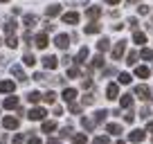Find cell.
<instances>
[{"label": "cell", "mask_w": 153, "mask_h": 144, "mask_svg": "<svg viewBox=\"0 0 153 144\" xmlns=\"http://www.w3.org/2000/svg\"><path fill=\"white\" fill-rule=\"evenodd\" d=\"M45 115H48V111L45 108H41V106H36V108H32V111L27 113V117L32 122H41V120H45Z\"/></svg>", "instance_id": "obj_1"}, {"label": "cell", "mask_w": 153, "mask_h": 144, "mask_svg": "<svg viewBox=\"0 0 153 144\" xmlns=\"http://www.w3.org/2000/svg\"><path fill=\"white\" fill-rule=\"evenodd\" d=\"M54 45H56L59 50H68V45H70V36H68V34H56Z\"/></svg>", "instance_id": "obj_2"}, {"label": "cell", "mask_w": 153, "mask_h": 144, "mask_svg": "<svg viewBox=\"0 0 153 144\" xmlns=\"http://www.w3.org/2000/svg\"><path fill=\"white\" fill-rule=\"evenodd\" d=\"M124 52H126V41H120V43L113 48V59H115V61H120V59L124 56Z\"/></svg>", "instance_id": "obj_3"}, {"label": "cell", "mask_w": 153, "mask_h": 144, "mask_svg": "<svg viewBox=\"0 0 153 144\" xmlns=\"http://www.w3.org/2000/svg\"><path fill=\"white\" fill-rule=\"evenodd\" d=\"M63 23H65V25H76V23H79V14H76V11H68V14H63Z\"/></svg>", "instance_id": "obj_4"}, {"label": "cell", "mask_w": 153, "mask_h": 144, "mask_svg": "<svg viewBox=\"0 0 153 144\" xmlns=\"http://www.w3.org/2000/svg\"><path fill=\"white\" fill-rule=\"evenodd\" d=\"M43 65L48 68V70H56L59 61H56V56H52V54H48V56H43Z\"/></svg>", "instance_id": "obj_5"}, {"label": "cell", "mask_w": 153, "mask_h": 144, "mask_svg": "<svg viewBox=\"0 0 153 144\" xmlns=\"http://www.w3.org/2000/svg\"><path fill=\"white\" fill-rule=\"evenodd\" d=\"M2 126L9 128V131H16L18 128V117H5V120H2Z\"/></svg>", "instance_id": "obj_6"}, {"label": "cell", "mask_w": 153, "mask_h": 144, "mask_svg": "<svg viewBox=\"0 0 153 144\" xmlns=\"http://www.w3.org/2000/svg\"><path fill=\"white\" fill-rule=\"evenodd\" d=\"M144 137H146V133H144V131L142 128H140V131H131V135H128V140H131V142H133V144H137V142H142V140Z\"/></svg>", "instance_id": "obj_7"}, {"label": "cell", "mask_w": 153, "mask_h": 144, "mask_svg": "<svg viewBox=\"0 0 153 144\" xmlns=\"http://www.w3.org/2000/svg\"><path fill=\"white\" fill-rule=\"evenodd\" d=\"M34 45H36L38 50H45L48 48V34H38L36 39H34Z\"/></svg>", "instance_id": "obj_8"}, {"label": "cell", "mask_w": 153, "mask_h": 144, "mask_svg": "<svg viewBox=\"0 0 153 144\" xmlns=\"http://www.w3.org/2000/svg\"><path fill=\"white\" fill-rule=\"evenodd\" d=\"M106 95H108V99H117V97H120V88H117V83H108Z\"/></svg>", "instance_id": "obj_9"}, {"label": "cell", "mask_w": 153, "mask_h": 144, "mask_svg": "<svg viewBox=\"0 0 153 144\" xmlns=\"http://www.w3.org/2000/svg\"><path fill=\"white\" fill-rule=\"evenodd\" d=\"M135 95H137L142 101H146V99H149V95H151V90H149L146 86H137V88H135Z\"/></svg>", "instance_id": "obj_10"}, {"label": "cell", "mask_w": 153, "mask_h": 144, "mask_svg": "<svg viewBox=\"0 0 153 144\" xmlns=\"http://www.w3.org/2000/svg\"><path fill=\"white\" fill-rule=\"evenodd\" d=\"M14 81H9V79H5V81H0V92L5 95V92H14Z\"/></svg>", "instance_id": "obj_11"}, {"label": "cell", "mask_w": 153, "mask_h": 144, "mask_svg": "<svg viewBox=\"0 0 153 144\" xmlns=\"http://www.w3.org/2000/svg\"><path fill=\"white\" fill-rule=\"evenodd\" d=\"M74 97H76L74 88H65V90H63V99H65L68 104H74Z\"/></svg>", "instance_id": "obj_12"}, {"label": "cell", "mask_w": 153, "mask_h": 144, "mask_svg": "<svg viewBox=\"0 0 153 144\" xmlns=\"http://www.w3.org/2000/svg\"><path fill=\"white\" fill-rule=\"evenodd\" d=\"M38 23V18H36V16H34V14H27V16H25V18H23V25H25V27H27V29H32L34 27V25H36Z\"/></svg>", "instance_id": "obj_13"}, {"label": "cell", "mask_w": 153, "mask_h": 144, "mask_svg": "<svg viewBox=\"0 0 153 144\" xmlns=\"http://www.w3.org/2000/svg\"><path fill=\"white\" fill-rule=\"evenodd\" d=\"M2 106H5L7 111H14V108H18V97H7Z\"/></svg>", "instance_id": "obj_14"}, {"label": "cell", "mask_w": 153, "mask_h": 144, "mask_svg": "<svg viewBox=\"0 0 153 144\" xmlns=\"http://www.w3.org/2000/svg\"><path fill=\"white\" fill-rule=\"evenodd\" d=\"M11 72L16 74V79H18L20 83H25V81H27V77H25V72H23V68H20V65H14V68H11Z\"/></svg>", "instance_id": "obj_15"}, {"label": "cell", "mask_w": 153, "mask_h": 144, "mask_svg": "<svg viewBox=\"0 0 153 144\" xmlns=\"http://www.w3.org/2000/svg\"><path fill=\"white\" fill-rule=\"evenodd\" d=\"M16 27H18V23H16V20H7V23H5V34H7V36H14Z\"/></svg>", "instance_id": "obj_16"}, {"label": "cell", "mask_w": 153, "mask_h": 144, "mask_svg": "<svg viewBox=\"0 0 153 144\" xmlns=\"http://www.w3.org/2000/svg\"><path fill=\"white\" fill-rule=\"evenodd\" d=\"M61 14V7L59 5H50L48 9H45V16H48V18H54V16H59Z\"/></svg>", "instance_id": "obj_17"}, {"label": "cell", "mask_w": 153, "mask_h": 144, "mask_svg": "<svg viewBox=\"0 0 153 144\" xmlns=\"http://www.w3.org/2000/svg\"><path fill=\"white\" fill-rule=\"evenodd\" d=\"M120 106H122V108H131V106H133V95H122Z\"/></svg>", "instance_id": "obj_18"}, {"label": "cell", "mask_w": 153, "mask_h": 144, "mask_svg": "<svg viewBox=\"0 0 153 144\" xmlns=\"http://www.w3.org/2000/svg\"><path fill=\"white\" fill-rule=\"evenodd\" d=\"M88 54H90V50H88V48H81V50H79V54H76V59H74V61H76V63H83V61L88 59Z\"/></svg>", "instance_id": "obj_19"}, {"label": "cell", "mask_w": 153, "mask_h": 144, "mask_svg": "<svg viewBox=\"0 0 153 144\" xmlns=\"http://www.w3.org/2000/svg\"><path fill=\"white\" fill-rule=\"evenodd\" d=\"M135 77H137V79H146L149 77V68L137 65V68H135Z\"/></svg>", "instance_id": "obj_20"}, {"label": "cell", "mask_w": 153, "mask_h": 144, "mask_svg": "<svg viewBox=\"0 0 153 144\" xmlns=\"http://www.w3.org/2000/svg\"><path fill=\"white\" fill-rule=\"evenodd\" d=\"M41 99H43V95H41V92H36V90H32V92L27 95V101H29V104H38Z\"/></svg>", "instance_id": "obj_21"}, {"label": "cell", "mask_w": 153, "mask_h": 144, "mask_svg": "<svg viewBox=\"0 0 153 144\" xmlns=\"http://www.w3.org/2000/svg\"><path fill=\"white\" fill-rule=\"evenodd\" d=\"M133 41L137 45H144V43H146V34H144V32H135L133 34Z\"/></svg>", "instance_id": "obj_22"}, {"label": "cell", "mask_w": 153, "mask_h": 144, "mask_svg": "<svg viewBox=\"0 0 153 144\" xmlns=\"http://www.w3.org/2000/svg\"><path fill=\"white\" fill-rule=\"evenodd\" d=\"M140 59H144V61H151V59H153V50L142 48V50H140Z\"/></svg>", "instance_id": "obj_23"}, {"label": "cell", "mask_w": 153, "mask_h": 144, "mask_svg": "<svg viewBox=\"0 0 153 144\" xmlns=\"http://www.w3.org/2000/svg\"><path fill=\"white\" fill-rule=\"evenodd\" d=\"M97 50H99V52H108V50H110V41L108 39H101L99 43H97Z\"/></svg>", "instance_id": "obj_24"}, {"label": "cell", "mask_w": 153, "mask_h": 144, "mask_svg": "<svg viewBox=\"0 0 153 144\" xmlns=\"http://www.w3.org/2000/svg\"><path fill=\"white\" fill-rule=\"evenodd\" d=\"M86 16H88V18H99V16H101V9H99V7H90V9L86 11Z\"/></svg>", "instance_id": "obj_25"}, {"label": "cell", "mask_w": 153, "mask_h": 144, "mask_svg": "<svg viewBox=\"0 0 153 144\" xmlns=\"http://www.w3.org/2000/svg\"><path fill=\"white\" fill-rule=\"evenodd\" d=\"M72 142L74 144H88V137L83 133H76V135H72Z\"/></svg>", "instance_id": "obj_26"}, {"label": "cell", "mask_w": 153, "mask_h": 144, "mask_svg": "<svg viewBox=\"0 0 153 144\" xmlns=\"http://www.w3.org/2000/svg\"><path fill=\"white\" fill-rule=\"evenodd\" d=\"M106 131H108L110 135H120L122 133V126L120 124H108V126H106Z\"/></svg>", "instance_id": "obj_27"}, {"label": "cell", "mask_w": 153, "mask_h": 144, "mask_svg": "<svg viewBox=\"0 0 153 144\" xmlns=\"http://www.w3.org/2000/svg\"><path fill=\"white\" fill-rule=\"evenodd\" d=\"M43 101H45V104H54V101H56V95H54L52 90H48V92L43 95Z\"/></svg>", "instance_id": "obj_28"}, {"label": "cell", "mask_w": 153, "mask_h": 144, "mask_svg": "<svg viewBox=\"0 0 153 144\" xmlns=\"http://www.w3.org/2000/svg\"><path fill=\"white\" fill-rule=\"evenodd\" d=\"M99 25L97 23H90V25H86V34H99Z\"/></svg>", "instance_id": "obj_29"}, {"label": "cell", "mask_w": 153, "mask_h": 144, "mask_svg": "<svg viewBox=\"0 0 153 144\" xmlns=\"http://www.w3.org/2000/svg\"><path fill=\"white\" fill-rule=\"evenodd\" d=\"M23 61H25V65H29V68H32V65H36V56H34V54H25V56H23Z\"/></svg>", "instance_id": "obj_30"}, {"label": "cell", "mask_w": 153, "mask_h": 144, "mask_svg": "<svg viewBox=\"0 0 153 144\" xmlns=\"http://www.w3.org/2000/svg\"><path fill=\"white\" fill-rule=\"evenodd\" d=\"M56 128V122H43V133H52Z\"/></svg>", "instance_id": "obj_31"}, {"label": "cell", "mask_w": 153, "mask_h": 144, "mask_svg": "<svg viewBox=\"0 0 153 144\" xmlns=\"http://www.w3.org/2000/svg\"><path fill=\"white\" fill-rule=\"evenodd\" d=\"M5 43H7V48H11V50H14V48H18V39H16V36H7V41H5Z\"/></svg>", "instance_id": "obj_32"}, {"label": "cell", "mask_w": 153, "mask_h": 144, "mask_svg": "<svg viewBox=\"0 0 153 144\" xmlns=\"http://www.w3.org/2000/svg\"><path fill=\"white\" fill-rule=\"evenodd\" d=\"M106 115H108V113H106V111H97V113H95V124H99V122H104V120H106Z\"/></svg>", "instance_id": "obj_33"}, {"label": "cell", "mask_w": 153, "mask_h": 144, "mask_svg": "<svg viewBox=\"0 0 153 144\" xmlns=\"http://www.w3.org/2000/svg\"><path fill=\"white\" fill-rule=\"evenodd\" d=\"M120 83H124V86L131 83V74H128V72H122V74H120Z\"/></svg>", "instance_id": "obj_34"}, {"label": "cell", "mask_w": 153, "mask_h": 144, "mask_svg": "<svg viewBox=\"0 0 153 144\" xmlns=\"http://www.w3.org/2000/svg\"><path fill=\"white\" fill-rule=\"evenodd\" d=\"M92 65H95V68H101V65H104V56H101V54H97V56L92 59Z\"/></svg>", "instance_id": "obj_35"}, {"label": "cell", "mask_w": 153, "mask_h": 144, "mask_svg": "<svg viewBox=\"0 0 153 144\" xmlns=\"http://www.w3.org/2000/svg\"><path fill=\"white\" fill-rule=\"evenodd\" d=\"M137 56H140V52H131V54H128V61H126V63H128V65H133V63L137 61Z\"/></svg>", "instance_id": "obj_36"}, {"label": "cell", "mask_w": 153, "mask_h": 144, "mask_svg": "<svg viewBox=\"0 0 153 144\" xmlns=\"http://www.w3.org/2000/svg\"><path fill=\"white\" fill-rule=\"evenodd\" d=\"M149 11H151V9H149L146 5H140V7H137V14H140V16H146Z\"/></svg>", "instance_id": "obj_37"}, {"label": "cell", "mask_w": 153, "mask_h": 144, "mask_svg": "<svg viewBox=\"0 0 153 144\" xmlns=\"http://www.w3.org/2000/svg\"><path fill=\"white\" fill-rule=\"evenodd\" d=\"M70 113L79 115V113H81V106H79V104H70Z\"/></svg>", "instance_id": "obj_38"}, {"label": "cell", "mask_w": 153, "mask_h": 144, "mask_svg": "<svg viewBox=\"0 0 153 144\" xmlns=\"http://www.w3.org/2000/svg\"><path fill=\"white\" fill-rule=\"evenodd\" d=\"M68 77H79V68H70V70H68Z\"/></svg>", "instance_id": "obj_39"}, {"label": "cell", "mask_w": 153, "mask_h": 144, "mask_svg": "<svg viewBox=\"0 0 153 144\" xmlns=\"http://www.w3.org/2000/svg\"><path fill=\"white\" fill-rule=\"evenodd\" d=\"M95 144H108V137H106V135H99V137H95Z\"/></svg>", "instance_id": "obj_40"}, {"label": "cell", "mask_w": 153, "mask_h": 144, "mask_svg": "<svg viewBox=\"0 0 153 144\" xmlns=\"http://www.w3.org/2000/svg\"><path fill=\"white\" fill-rule=\"evenodd\" d=\"M81 124H83V128H88V131L92 128V122H90V120H86V117H83V120H81Z\"/></svg>", "instance_id": "obj_41"}, {"label": "cell", "mask_w": 153, "mask_h": 144, "mask_svg": "<svg viewBox=\"0 0 153 144\" xmlns=\"http://www.w3.org/2000/svg\"><path fill=\"white\" fill-rule=\"evenodd\" d=\"M92 101H95V97H92V95H86V97H83V104H86V106H90Z\"/></svg>", "instance_id": "obj_42"}, {"label": "cell", "mask_w": 153, "mask_h": 144, "mask_svg": "<svg viewBox=\"0 0 153 144\" xmlns=\"http://www.w3.org/2000/svg\"><path fill=\"white\" fill-rule=\"evenodd\" d=\"M90 86H92L90 79H83V81H81V88H90Z\"/></svg>", "instance_id": "obj_43"}, {"label": "cell", "mask_w": 153, "mask_h": 144, "mask_svg": "<svg viewBox=\"0 0 153 144\" xmlns=\"http://www.w3.org/2000/svg\"><path fill=\"white\" fill-rule=\"evenodd\" d=\"M124 120H126V122H128V124H133V120H135V115H133V113H128V115H126V117H124Z\"/></svg>", "instance_id": "obj_44"}, {"label": "cell", "mask_w": 153, "mask_h": 144, "mask_svg": "<svg viewBox=\"0 0 153 144\" xmlns=\"http://www.w3.org/2000/svg\"><path fill=\"white\" fill-rule=\"evenodd\" d=\"M70 133H72L70 128H63V131H61V137H70Z\"/></svg>", "instance_id": "obj_45"}, {"label": "cell", "mask_w": 153, "mask_h": 144, "mask_svg": "<svg viewBox=\"0 0 153 144\" xmlns=\"http://www.w3.org/2000/svg\"><path fill=\"white\" fill-rule=\"evenodd\" d=\"M27 144H43V142H41L38 137H29V142H27Z\"/></svg>", "instance_id": "obj_46"}, {"label": "cell", "mask_w": 153, "mask_h": 144, "mask_svg": "<svg viewBox=\"0 0 153 144\" xmlns=\"http://www.w3.org/2000/svg\"><path fill=\"white\" fill-rule=\"evenodd\" d=\"M23 142V135H14V144H20Z\"/></svg>", "instance_id": "obj_47"}, {"label": "cell", "mask_w": 153, "mask_h": 144, "mask_svg": "<svg viewBox=\"0 0 153 144\" xmlns=\"http://www.w3.org/2000/svg\"><path fill=\"white\" fill-rule=\"evenodd\" d=\"M122 0H106V5H120Z\"/></svg>", "instance_id": "obj_48"}, {"label": "cell", "mask_w": 153, "mask_h": 144, "mask_svg": "<svg viewBox=\"0 0 153 144\" xmlns=\"http://www.w3.org/2000/svg\"><path fill=\"white\" fill-rule=\"evenodd\" d=\"M48 144H59V140H56V137H50V140H48Z\"/></svg>", "instance_id": "obj_49"}, {"label": "cell", "mask_w": 153, "mask_h": 144, "mask_svg": "<svg viewBox=\"0 0 153 144\" xmlns=\"http://www.w3.org/2000/svg\"><path fill=\"white\" fill-rule=\"evenodd\" d=\"M128 2H131V5H135V2H137V0H128Z\"/></svg>", "instance_id": "obj_50"}, {"label": "cell", "mask_w": 153, "mask_h": 144, "mask_svg": "<svg viewBox=\"0 0 153 144\" xmlns=\"http://www.w3.org/2000/svg\"><path fill=\"white\" fill-rule=\"evenodd\" d=\"M115 144H124V140H120V142H115Z\"/></svg>", "instance_id": "obj_51"}, {"label": "cell", "mask_w": 153, "mask_h": 144, "mask_svg": "<svg viewBox=\"0 0 153 144\" xmlns=\"http://www.w3.org/2000/svg\"><path fill=\"white\" fill-rule=\"evenodd\" d=\"M0 2H9V0H0Z\"/></svg>", "instance_id": "obj_52"}]
</instances>
